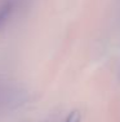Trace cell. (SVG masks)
<instances>
[{"label": "cell", "instance_id": "2", "mask_svg": "<svg viewBox=\"0 0 120 122\" xmlns=\"http://www.w3.org/2000/svg\"><path fill=\"white\" fill-rule=\"evenodd\" d=\"M80 120H81L80 112L79 110H72V112L66 117V120H65L63 122H80Z\"/></svg>", "mask_w": 120, "mask_h": 122}, {"label": "cell", "instance_id": "1", "mask_svg": "<svg viewBox=\"0 0 120 122\" xmlns=\"http://www.w3.org/2000/svg\"><path fill=\"white\" fill-rule=\"evenodd\" d=\"M12 4L10 3H4L0 5V27L7 22V20L9 18L10 13H12Z\"/></svg>", "mask_w": 120, "mask_h": 122}]
</instances>
